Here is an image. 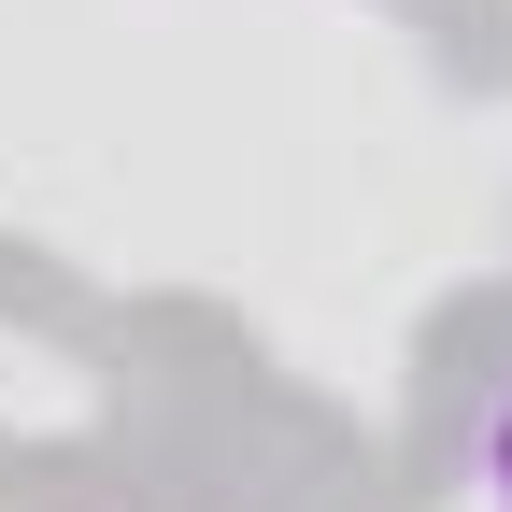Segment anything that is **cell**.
Masks as SVG:
<instances>
[{"label":"cell","mask_w":512,"mask_h":512,"mask_svg":"<svg viewBox=\"0 0 512 512\" xmlns=\"http://www.w3.org/2000/svg\"><path fill=\"white\" fill-rule=\"evenodd\" d=\"M470 498L512 512V384H498V413H484V441H470Z\"/></svg>","instance_id":"6da1fadb"}]
</instances>
